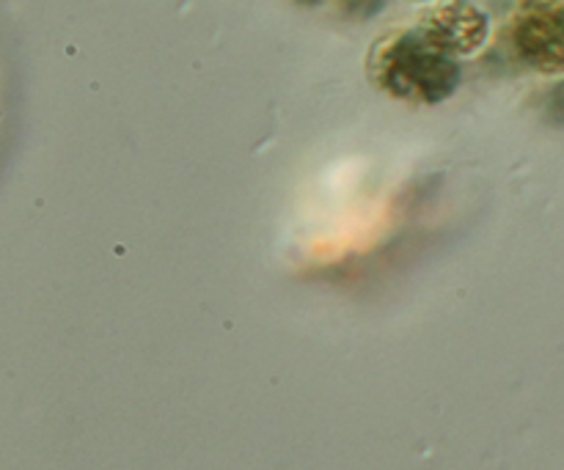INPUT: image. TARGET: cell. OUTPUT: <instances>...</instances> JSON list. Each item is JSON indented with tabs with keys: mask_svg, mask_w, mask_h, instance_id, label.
<instances>
[{
	"mask_svg": "<svg viewBox=\"0 0 564 470\" xmlns=\"http://www.w3.org/2000/svg\"><path fill=\"white\" fill-rule=\"evenodd\" d=\"M369 80L389 97L413 105H441L460 86V66L419 31L389 33L369 53Z\"/></svg>",
	"mask_w": 564,
	"mask_h": 470,
	"instance_id": "cell-1",
	"label": "cell"
},
{
	"mask_svg": "<svg viewBox=\"0 0 564 470\" xmlns=\"http://www.w3.org/2000/svg\"><path fill=\"white\" fill-rule=\"evenodd\" d=\"M518 58L540 75H564V3L521 0L510 22Z\"/></svg>",
	"mask_w": 564,
	"mask_h": 470,
	"instance_id": "cell-2",
	"label": "cell"
},
{
	"mask_svg": "<svg viewBox=\"0 0 564 470\" xmlns=\"http://www.w3.org/2000/svg\"><path fill=\"white\" fill-rule=\"evenodd\" d=\"M416 31L449 58H471L488 44L490 17L471 0H446L422 17Z\"/></svg>",
	"mask_w": 564,
	"mask_h": 470,
	"instance_id": "cell-3",
	"label": "cell"
},
{
	"mask_svg": "<svg viewBox=\"0 0 564 470\" xmlns=\"http://www.w3.org/2000/svg\"><path fill=\"white\" fill-rule=\"evenodd\" d=\"M301 3H317V0H301Z\"/></svg>",
	"mask_w": 564,
	"mask_h": 470,
	"instance_id": "cell-4",
	"label": "cell"
}]
</instances>
